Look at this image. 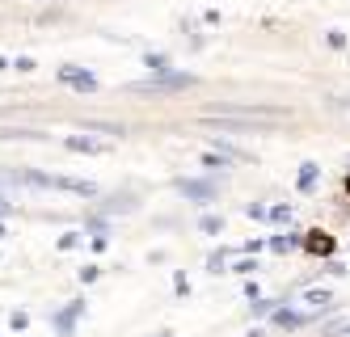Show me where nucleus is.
<instances>
[{
	"label": "nucleus",
	"mask_w": 350,
	"mask_h": 337,
	"mask_svg": "<svg viewBox=\"0 0 350 337\" xmlns=\"http://www.w3.org/2000/svg\"><path fill=\"white\" fill-rule=\"evenodd\" d=\"M190 85V76H173V81H148V85H139L144 93H169V89H186Z\"/></svg>",
	"instance_id": "obj_1"
},
{
	"label": "nucleus",
	"mask_w": 350,
	"mask_h": 337,
	"mask_svg": "<svg viewBox=\"0 0 350 337\" xmlns=\"http://www.w3.org/2000/svg\"><path fill=\"white\" fill-rule=\"evenodd\" d=\"M81 308H85V304H72L68 312H59V316H55V325H59V333H64V337H72V321H77Z\"/></svg>",
	"instance_id": "obj_2"
},
{
	"label": "nucleus",
	"mask_w": 350,
	"mask_h": 337,
	"mask_svg": "<svg viewBox=\"0 0 350 337\" xmlns=\"http://www.w3.org/2000/svg\"><path fill=\"white\" fill-rule=\"evenodd\" d=\"M186 194H194V198H207V194H211V186H186Z\"/></svg>",
	"instance_id": "obj_3"
},
{
	"label": "nucleus",
	"mask_w": 350,
	"mask_h": 337,
	"mask_svg": "<svg viewBox=\"0 0 350 337\" xmlns=\"http://www.w3.org/2000/svg\"><path fill=\"white\" fill-rule=\"evenodd\" d=\"M279 325H287V329H291V325H299V316H295V312H279Z\"/></svg>",
	"instance_id": "obj_4"
},
{
	"label": "nucleus",
	"mask_w": 350,
	"mask_h": 337,
	"mask_svg": "<svg viewBox=\"0 0 350 337\" xmlns=\"http://www.w3.org/2000/svg\"><path fill=\"white\" fill-rule=\"evenodd\" d=\"M5 211H9V206H5V198H0V215H5Z\"/></svg>",
	"instance_id": "obj_5"
},
{
	"label": "nucleus",
	"mask_w": 350,
	"mask_h": 337,
	"mask_svg": "<svg viewBox=\"0 0 350 337\" xmlns=\"http://www.w3.org/2000/svg\"><path fill=\"white\" fill-rule=\"evenodd\" d=\"M346 333H350V329H346Z\"/></svg>",
	"instance_id": "obj_6"
}]
</instances>
